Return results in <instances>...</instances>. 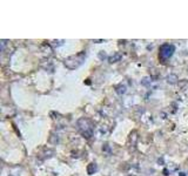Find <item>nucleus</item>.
I'll return each instance as SVG.
<instances>
[{
  "label": "nucleus",
  "mask_w": 188,
  "mask_h": 176,
  "mask_svg": "<svg viewBox=\"0 0 188 176\" xmlns=\"http://www.w3.org/2000/svg\"><path fill=\"white\" fill-rule=\"evenodd\" d=\"M115 92L119 94V95H122V94H125L126 93V86L125 85H119V86H116L115 87Z\"/></svg>",
  "instance_id": "6"
},
{
  "label": "nucleus",
  "mask_w": 188,
  "mask_h": 176,
  "mask_svg": "<svg viewBox=\"0 0 188 176\" xmlns=\"http://www.w3.org/2000/svg\"><path fill=\"white\" fill-rule=\"evenodd\" d=\"M151 84H152V78H149V77H146V78H144L141 80V85H144L146 87H149Z\"/></svg>",
  "instance_id": "7"
},
{
  "label": "nucleus",
  "mask_w": 188,
  "mask_h": 176,
  "mask_svg": "<svg viewBox=\"0 0 188 176\" xmlns=\"http://www.w3.org/2000/svg\"><path fill=\"white\" fill-rule=\"evenodd\" d=\"M78 129L81 132V134L85 137H91L93 134V124L91 120L85 117H81L78 120Z\"/></svg>",
  "instance_id": "2"
},
{
  "label": "nucleus",
  "mask_w": 188,
  "mask_h": 176,
  "mask_svg": "<svg viewBox=\"0 0 188 176\" xmlns=\"http://www.w3.org/2000/svg\"><path fill=\"white\" fill-rule=\"evenodd\" d=\"M99 58H100V59H105V58H107V55H106V53H105L103 51H101V52L99 53Z\"/></svg>",
  "instance_id": "9"
},
{
  "label": "nucleus",
  "mask_w": 188,
  "mask_h": 176,
  "mask_svg": "<svg viewBox=\"0 0 188 176\" xmlns=\"http://www.w3.org/2000/svg\"><path fill=\"white\" fill-rule=\"evenodd\" d=\"M121 58H122V55H121L120 53H115L114 55H112V57H109V58H108V61H109L111 64H113V62H118V61H120V60H121Z\"/></svg>",
  "instance_id": "4"
},
{
  "label": "nucleus",
  "mask_w": 188,
  "mask_h": 176,
  "mask_svg": "<svg viewBox=\"0 0 188 176\" xmlns=\"http://www.w3.org/2000/svg\"><path fill=\"white\" fill-rule=\"evenodd\" d=\"M85 59H86V52L83 51V52H80V53H78L75 55H71V57L66 58L64 60V65L68 69H75V68H78L79 66H81L84 64Z\"/></svg>",
  "instance_id": "1"
},
{
  "label": "nucleus",
  "mask_w": 188,
  "mask_h": 176,
  "mask_svg": "<svg viewBox=\"0 0 188 176\" xmlns=\"http://www.w3.org/2000/svg\"><path fill=\"white\" fill-rule=\"evenodd\" d=\"M174 49H175V48H174L173 45H169V44L162 45V46L160 47V59L165 62L166 60H168V59L173 55Z\"/></svg>",
  "instance_id": "3"
},
{
  "label": "nucleus",
  "mask_w": 188,
  "mask_h": 176,
  "mask_svg": "<svg viewBox=\"0 0 188 176\" xmlns=\"http://www.w3.org/2000/svg\"><path fill=\"white\" fill-rule=\"evenodd\" d=\"M96 170V166H95V163H91V165H88V167H87V173L91 175V174H94V172Z\"/></svg>",
  "instance_id": "8"
},
{
  "label": "nucleus",
  "mask_w": 188,
  "mask_h": 176,
  "mask_svg": "<svg viewBox=\"0 0 188 176\" xmlns=\"http://www.w3.org/2000/svg\"><path fill=\"white\" fill-rule=\"evenodd\" d=\"M166 80H167V82L168 84H171V85H175L177 82H178V77L175 75V74H169L167 78H166Z\"/></svg>",
  "instance_id": "5"
}]
</instances>
